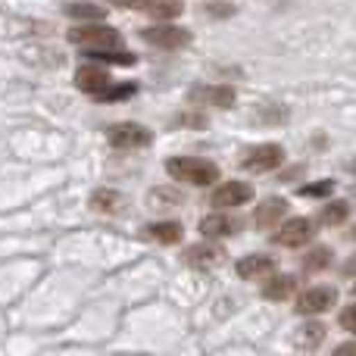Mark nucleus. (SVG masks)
<instances>
[{"label": "nucleus", "mask_w": 356, "mask_h": 356, "mask_svg": "<svg viewBox=\"0 0 356 356\" xmlns=\"http://www.w3.org/2000/svg\"><path fill=\"white\" fill-rule=\"evenodd\" d=\"M75 88L85 94H94V100L100 97L104 91H110V72H106L104 66H81L79 72H75Z\"/></svg>", "instance_id": "9"}, {"label": "nucleus", "mask_w": 356, "mask_h": 356, "mask_svg": "<svg viewBox=\"0 0 356 356\" xmlns=\"http://www.w3.org/2000/svg\"><path fill=\"white\" fill-rule=\"evenodd\" d=\"M91 207L100 209V213H116L122 207V194L119 191H110V188H100L91 194Z\"/></svg>", "instance_id": "21"}, {"label": "nucleus", "mask_w": 356, "mask_h": 356, "mask_svg": "<svg viewBox=\"0 0 356 356\" xmlns=\"http://www.w3.org/2000/svg\"><path fill=\"white\" fill-rule=\"evenodd\" d=\"M106 138H110V144L119 150H135V147H147V144L154 141V131L138 122H119L106 131Z\"/></svg>", "instance_id": "6"}, {"label": "nucleus", "mask_w": 356, "mask_h": 356, "mask_svg": "<svg viewBox=\"0 0 356 356\" xmlns=\"http://www.w3.org/2000/svg\"><path fill=\"white\" fill-rule=\"evenodd\" d=\"M338 322H341V328H347V332L356 334V303H353V307H347L344 313L338 316Z\"/></svg>", "instance_id": "27"}, {"label": "nucleus", "mask_w": 356, "mask_h": 356, "mask_svg": "<svg viewBox=\"0 0 356 356\" xmlns=\"http://www.w3.org/2000/svg\"><path fill=\"white\" fill-rule=\"evenodd\" d=\"M191 97L203 100V104H213V106H232L234 104V91H232V88H197Z\"/></svg>", "instance_id": "19"}, {"label": "nucleus", "mask_w": 356, "mask_h": 356, "mask_svg": "<svg viewBox=\"0 0 356 356\" xmlns=\"http://www.w3.org/2000/svg\"><path fill=\"white\" fill-rule=\"evenodd\" d=\"M147 238H154V241H160V244H178L181 241V234H184V228L178 225V222H154V225L147 228Z\"/></svg>", "instance_id": "18"}, {"label": "nucleus", "mask_w": 356, "mask_h": 356, "mask_svg": "<svg viewBox=\"0 0 356 356\" xmlns=\"http://www.w3.org/2000/svg\"><path fill=\"white\" fill-rule=\"evenodd\" d=\"M250 197H253V188L247 181H222L219 188L209 194V200H213V207L228 209V207H241V203H247Z\"/></svg>", "instance_id": "8"}, {"label": "nucleus", "mask_w": 356, "mask_h": 356, "mask_svg": "<svg viewBox=\"0 0 356 356\" xmlns=\"http://www.w3.org/2000/svg\"><path fill=\"white\" fill-rule=\"evenodd\" d=\"M69 41L85 47V54H110V50H122V31L113 25H75L69 29Z\"/></svg>", "instance_id": "1"}, {"label": "nucleus", "mask_w": 356, "mask_h": 356, "mask_svg": "<svg viewBox=\"0 0 356 356\" xmlns=\"http://www.w3.org/2000/svg\"><path fill=\"white\" fill-rule=\"evenodd\" d=\"M350 238H353V241H356V228H353V232H350Z\"/></svg>", "instance_id": "31"}, {"label": "nucleus", "mask_w": 356, "mask_h": 356, "mask_svg": "<svg viewBox=\"0 0 356 356\" xmlns=\"http://www.w3.org/2000/svg\"><path fill=\"white\" fill-rule=\"evenodd\" d=\"M313 238H316V222L307 219V216L282 222V225L275 228V234H272V241H275L278 247H303Z\"/></svg>", "instance_id": "3"}, {"label": "nucleus", "mask_w": 356, "mask_h": 356, "mask_svg": "<svg viewBox=\"0 0 356 356\" xmlns=\"http://www.w3.org/2000/svg\"><path fill=\"white\" fill-rule=\"evenodd\" d=\"M297 294V278L294 275H272L269 282L263 284V297L272 303H282V300H291Z\"/></svg>", "instance_id": "14"}, {"label": "nucleus", "mask_w": 356, "mask_h": 356, "mask_svg": "<svg viewBox=\"0 0 356 356\" xmlns=\"http://www.w3.org/2000/svg\"><path fill=\"white\" fill-rule=\"evenodd\" d=\"M334 303H338V291H334L332 284H319V288L303 291V294L297 297L294 309L300 316H319V313H325V309H332Z\"/></svg>", "instance_id": "7"}, {"label": "nucleus", "mask_w": 356, "mask_h": 356, "mask_svg": "<svg viewBox=\"0 0 356 356\" xmlns=\"http://www.w3.org/2000/svg\"><path fill=\"white\" fill-rule=\"evenodd\" d=\"M184 263L194 266L197 272H213L216 266L225 263V250H222V247H209V244L188 247V250H184Z\"/></svg>", "instance_id": "10"}, {"label": "nucleus", "mask_w": 356, "mask_h": 356, "mask_svg": "<svg viewBox=\"0 0 356 356\" xmlns=\"http://www.w3.org/2000/svg\"><path fill=\"white\" fill-rule=\"evenodd\" d=\"M63 13L72 19H81L85 25H100V19H106V6L104 3H66Z\"/></svg>", "instance_id": "16"}, {"label": "nucleus", "mask_w": 356, "mask_h": 356, "mask_svg": "<svg viewBox=\"0 0 356 356\" xmlns=\"http://www.w3.org/2000/svg\"><path fill=\"white\" fill-rule=\"evenodd\" d=\"M135 91H138L135 81H125V85H113L110 91H104L97 100H100V104H119V100H129Z\"/></svg>", "instance_id": "22"}, {"label": "nucleus", "mask_w": 356, "mask_h": 356, "mask_svg": "<svg viewBox=\"0 0 356 356\" xmlns=\"http://www.w3.org/2000/svg\"><path fill=\"white\" fill-rule=\"evenodd\" d=\"M207 13H209V16H232V13H234V3H209Z\"/></svg>", "instance_id": "28"}, {"label": "nucleus", "mask_w": 356, "mask_h": 356, "mask_svg": "<svg viewBox=\"0 0 356 356\" xmlns=\"http://www.w3.org/2000/svg\"><path fill=\"white\" fill-rule=\"evenodd\" d=\"M344 275H356V253L344 263Z\"/></svg>", "instance_id": "30"}, {"label": "nucleus", "mask_w": 356, "mask_h": 356, "mask_svg": "<svg viewBox=\"0 0 356 356\" xmlns=\"http://www.w3.org/2000/svg\"><path fill=\"white\" fill-rule=\"evenodd\" d=\"M322 341H325V325L322 322H303V328L297 332V344L303 350H316Z\"/></svg>", "instance_id": "20"}, {"label": "nucleus", "mask_w": 356, "mask_h": 356, "mask_svg": "<svg viewBox=\"0 0 356 356\" xmlns=\"http://www.w3.org/2000/svg\"><path fill=\"white\" fill-rule=\"evenodd\" d=\"M166 172L178 178V181H188V184H213L219 178V166L213 160H203V156H169L166 160Z\"/></svg>", "instance_id": "2"}, {"label": "nucleus", "mask_w": 356, "mask_h": 356, "mask_svg": "<svg viewBox=\"0 0 356 356\" xmlns=\"http://www.w3.org/2000/svg\"><path fill=\"white\" fill-rule=\"evenodd\" d=\"M200 232H203V238H228V234L241 232V219L225 216V213H213L200 222Z\"/></svg>", "instance_id": "12"}, {"label": "nucleus", "mask_w": 356, "mask_h": 356, "mask_svg": "<svg viewBox=\"0 0 356 356\" xmlns=\"http://www.w3.org/2000/svg\"><path fill=\"white\" fill-rule=\"evenodd\" d=\"M131 10H138V13H144V16H150V19H156L160 25H169L172 19L181 16V10H184V3H129Z\"/></svg>", "instance_id": "15"}, {"label": "nucleus", "mask_w": 356, "mask_h": 356, "mask_svg": "<svg viewBox=\"0 0 356 356\" xmlns=\"http://www.w3.org/2000/svg\"><path fill=\"white\" fill-rule=\"evenodd\" d=\"M284 163V147L282 144H257L241 156V166L250 172H272Z\"/></svg>", "instance_id": "4"}, {"label": "nucleus", "mask_w": 356, "mask_h": 356, "mask_svg": "<svg viewBox=\"0 0 356 356\" xmlns=\"http://www.w3.org/2000/svg\"><path fill=\"white\" fill-rule=\"evenodd\" d=\"M275 259L269 257V253H250V257H244V259H238V275L241 278H266L269 282L272 275H275Z\"/></svg>", "instance_id": "11"}, {"label": "nucleus", "mask_w": 356, "mask_h": 356, "mask_svg": "<svg viewBox=\"0 0 356 356\" xmlns=\"http://www.w3.org/2000/svg\"><path fill=\"white\" fill-rule=\"evenodd\" d=\"M350 213H353V207L347 200H332V203H325V207H322L319 222H322V225H328V228H338V225H344V222L350 219Z\"/></svg>", "instance_id": "17"}, {"label": "nucleus", "mask_w": 356, "mask_h": 356, "mask_svg": "<svg viewBox=\"0 0 356 356\" xmlns=\"http://www.w3.org/2000/svg\"><path fill=\"white\" fill-rule=\"evenodd\" d=\"M332 356H356V341H347V344L334 347V353H332Z\"/></svg>", "instance_id": "29"}, {"label": "nucleus", "mask_w": 356, "mask_h": 356, "mask_svg": "<svg viewBox=\"0 0 356 356\" xmlns=\"http://www.w3.org/2000/svg\"><path fill=\"white\" fill-rule=\"evenodd\" d=\"M91 56V60L97 63H116V66H131L135 63V54H129V50H110V54H85Z\"/></svg>", "instance_id": "24"}, {"label": "nucleus", "mask_w": 356, "mask_h": 356, "mask_svg": "<svg viewBox=\"0 0 356 356\" xmlns=\"http://www.w3.org/2000/svg\"><path fill=\"white\" fill-rule=\"evenodd\" d=\"M334 191V181H316V184H307V188H300L303 197H328Z\"/></svg>", "instance_id": "26"}, {"label": "nucleus", "mask_w": 356, "mask_h": 356, "mask_svg": "<svg viewBox=\"0 0 356 356\" xmlns=\"http://www.w3.org/2000/svg\"><path fill=\"white\" fill-rule=\"evenodd\" d=\"M141 38L147 44H154V47H163V50H178V47H188L191 44V31L181 29V25H175V22L141 29Z\"/></svg>", "instance_id": "5"}, {"label": "nucleus", "mask_w": 356, "mask_h": 356, "mask_svg": "<svg viewBox=\"0 0 356 356\" xmlns=\"http://www.w3.org/2000/svg\"><path fill=\"white\" fill-rule=\"evenodd\" d=\"M353 294H356V284H353Z\"/></svg>", "instance_id": "32"}, {"label": "nucleus", "mask_w": 356, "mask_h": 356, "mask_svg": "<svg viewBox=\"0 0 356 356\" xmlns=\"http://www.w3.org/2000/svg\"><path fill=\"white\" fill-rule=\"evenodd\" d=\"M328 263H332V250H328V247H316V250L303 259V269H307V272H319V269H325Z\"/></svg>", "instance_id": "23"}, {"label": "nucleus", "mask_w": 356, "mask_h": 356, "mask_svg": "<svg viewBox=\"0 0 356 356\" xmlns=\"http://www.w3.org/2000/svg\"><path fill=\"white\" fill-rule=\"evenodd\" d=\"M154 197H156V207H169V203H172V207H175V203H181V191H172V188H154Z\"/></svg>", "instance_id": "25"}, {"label": "nucleus", "mask_w": 356, "mask_h": 356, "mask_svg": "<svg viewBox=\"0 0 356 356\" xmlns=\"http://www.w3.org/2000/svg\"><path fill=\"white\" fill-rule=\"evenodd\" d=\"M284 216H288V200H284V197H269V200H263L257 207L253 222H257L259 228H269L272 222H282Z\"/></svg>", "instance_id": "13"}]
</instances>
